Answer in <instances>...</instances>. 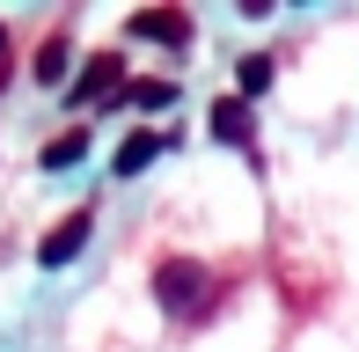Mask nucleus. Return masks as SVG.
<instances>
[{
  "instance_id": "nucleus-1",
  "label": "nucleus",
  "mask_w": 359,
  "mask_h": 352,
  "mask_svg": "<svg viewBox=\"0 0 359 352\" xmlns=\"http://www.w3.org/2000/svg\"><path fill=\"white\" fill-rule=\"evenodd\" d=\"M220 294H227V286H220V279H205V264H198V257H161V264H154V301H161V316L205 323V316L220 309Z\"/></svg>"
},
{
  "instance_id": "nucleus-11",
  "label": "nucleus",
  "mask_w": 359,
  "mask_h": 352,
  "mask_svg": "<svg viewBox=\"0 0 359 352\" xmlns=\"http://www.w3.org/2000/svg\"><path fill=\"white\" fill-rule=\"evenodd\" d=\"M0 88H8V22H0Z\"/></svg>"
},
{
  "instance_id": "nucleus-6",
  "label": "nucleus",
  "mask_w": 359,
  "mask_h": 352,
  "mask_svg": "<svg viewBox=\"0 0 359 352\" xmlns=\"http://www.w3.org/2000/svg\"><path fill=\"white\" fill-rule=\"evenodd\" d=\"M161 147H169V133H154V125H140V133H133V140L118 147V176H140V169L154 162Z\"/></svg>"
},
{
  "instance_id": "nucleus-10",
  "label": "nucleus",
  "mask_w": 359,
  "mask_h": 352,
  "mask_svg": "<svg viewBox=\"0 0 359 352\" xmlns=\"http://www.w3.org/2000/svg\"><path fill=\"white\" fill-rule=\"evenodd\" d=\"M271 88V52H250L242 59V95H264Z\"/></svg>"
},
{
  "instance_id": "nucleus-8",
  "label": "nucleus",
  "mask_w": 359,
  "mask_h": 352,
  "mask_svg": "<svg viewBox=\"0 0 359 352\" xmlns=\"http://www.w3.org/2000/svg\"><path fill=\"white\" fill-rule=\"evenodd\" d=\"M81 154H88V133H59V140H44L37 162H44V169H74Z\"/></svg>"
},
{
  "instance_id": "nucleus-7",
  "label": "nucleus",
  "mask_w": 359,
  "mask_h": 352,
  "mask_svg": "<svg viewBox=\"0 0 359 352\" xmlns=\"http://www.w3.org/2000/svg\"><path fill=\"white\" fill-rule=\"evenodd\" d=\"M67 59H74V44H67V29H52V37L37 44V81H67Z\"/></svg>"
},
{
  "instance_id": "nucleus-3",
  "label": "nucleus",
  "mask_w": 359,
  "mask_h": 352,
  "mask_svg": "<svg viewBox=\"0 0 359 352\" xmlns=\"http://www.w3.org/2000/svg\"><path fill=\"white\" fill-rule=\"evenodd\" d=\"M133 37L176 44V52H184V44H191V15H184V8H140V15H133Z\"/></svg>"
},
{
  "instance_id": "nucleus-4",
  "label": "nucleus",
  "mask_w": 359,
  "mask_h": 352,
  "mask_svg": "<svg viewBox=\"0 0 359 352\" xmlns=\"http://www.w3.org/2000/svg\"><path fill=\"white\" fill-rule=\"evenodd\" d=\"M118 81H125V59H118V52H95L88 67H81V81H74V103H95V95L118 103V95H125Z\"/></svg>"
},
{
  "instance_id": "nucleus-9",
  "label": "nucleus",
  "mask_w": 359,
  "mask_h": 352,
  "mask_svg": "<svg viewBox=\"0 0 359 352\" xmlns=\"http://www.w3.org/2000/svg\"><path fill=\"white\" fill-rule=\"evenodd\" d=\"M118 103H140V110H169V103H176V81H140V88H125Z\"/></svg>"
},
{
  "instance_id": "nucleus-5",
  "label": "nucleus",
  "mask_w": 359,
  "mask_h": 352,
  "mask_svg": "<svg viewBox=\"0 0 359 352\" xmlns=\"http://www.w3.org/2000/svg\"><path fill=\"white\" fill-rule=\"evenodd\" d=\"M205 125H213V140H220V147H250V133H257V125H250V103H235V95H220Z\"/></svg>"
},
{
  "instance_id": "nucleus-2",
  "label": "nucleus",
  "mask_w": 359,
  "mask_h": 352,
  "mask_svg": "<svg viewBox=\"0 0 359 352\" xmlns=\"http://www.w3.org/2000/svg\"><path fill=\"white\" fill-rule=\"evenodd\" d=\"M88 235H95V220H88V213L59 220V228H52V235H44V243H37V264H52V271H59V264H74L81 250H88Z\"/></svg>"
}]
</instances>
